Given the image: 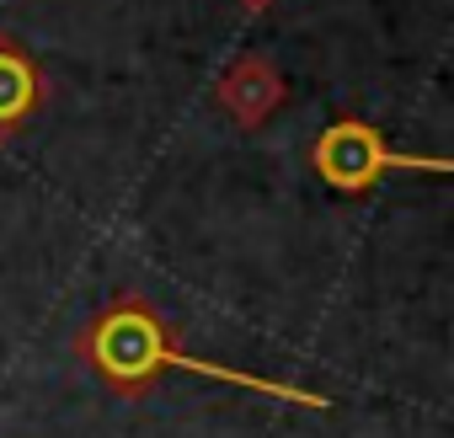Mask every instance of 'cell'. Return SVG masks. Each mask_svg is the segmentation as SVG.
Instances as JSON below:
<instances>
[{
  "label": "cell",
  "instance_id": "1",
  "mask_svg": "<svg viewBox=\"0 0 454 438\" xmlns=\"http://www.w3.org/2000/svg\"><path fill=\"white\" fill-rule=\"evenodd\" d=\"M81 353L118 390H139L150 374L176 369V374H208V379L241 385V390H257V395H273V401H289V406H310V411H326L332 406L316 390H300V385H284V379H262V374H247V369H224V364H208V358H192V353L171 348L160 316L150 305H139V300H118L113 310H102L81 332Z\"/></svg>",
  "mask_w": 454,
  "mask_h": 438
},
{
  "label": "cell",
  "instance_id": "2",
  "mask_svg": "<svg viewBox=\"0 0 454 438\" xmlns=\"http://www.w3.org/2000/svg\"><path fill=\"white\" fill-rule=\"evenodd\" d=\"M449 171L443 155H411V150H390L380 129L358 123V118H342L332 123L321 139H316V171L337 187V192H374L385 171Z\"/></svg>",
  "mask_w": 454,
  "mask_h": 438
},
{
  "label": "cell",
  "instance_id": "3",
  "mask_svg": "<svg viewBox=\"0 0 454 438\" xmlns=\"http://www.w3.org/2000/svg\"><path fill=\"white\" fill-rule=\"evenodd\" d=\"M43 97H49V86H43L38 59L17 38L0 33V139H6L12 129H22L43 107Z\"/></svg>",
  "mask_w": 454,
  "mask_h": 438
}]
</instances>
